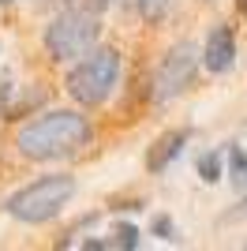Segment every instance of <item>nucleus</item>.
<instances>
[{
    "instance_id": "1",
    "label": "nucleus",
    "mask_w": 247,
    "mask_h": 251,
    "mask_svg": "<svg viewBox=\"0 0 247 251\" xmlns=\"http://www.w3.org/2000/svg\"><path fill=\"white\" fill-rule=\"evenodd\" d=\"M90 139H94V127L82 113L49 109V113L34 116L19 127L15 147L30 161H64V157H75L82 147H90Z\"/></svg>"
},
{
    "instance_id": "2",
    "label": "nucleus",
    "mask_w": 247,
    "mask_h": 251,
    "mask_svg": "<svg viewBox=\"0 0 247 251\" xmlns=\"http://www.w3.org/2000/svg\"><path fill=\"white\" fill-rule=\"evenodd\" d=\"M101 38V23L98 15L86 8H68V11H56L41 34L45 42V52H49L52 64H68V60H82L90 56L94 45Z\"/></svg>"
},
{
    "instance_id": "3",
    "label": "nucleus",
    "mask_w": 247,
    "mask_h": 251,
    "mask_svg": "<svg viewBox=\"0 0 247 251\" xmlns=\"http://www.w3.org/2000/svg\"><path fill=\"white\" fill-rule=\"evenodd\" d=\"M75 195V180L68 173H49V176L30 180L26 188H19L15 195H8L4 210H8L15 221H26V225H45L60 214Z\"/></svg>"
},
{
    "instance_id": "4",
    "label": "nucleus",
    "mask_w": 247,
    "mask_h": 251,
    "mask_svg": "<svg viewBox=\"0 0 247 251\" xmlns=\"http://www.w3.org/2000/svg\"><path fill=\"white\" fill-rule=\"evenodd\" d=\"M116 83H120V52H116L113 45H101V49H94L90 56H82L72 72H68V83L64 86H68V94H72L75 105L94 109V105L109 101Z\"/></svg>"
},
{
    "instance_id": "5",
    "label": "nucleus",
    "mask_w": 247,
    "mask_h": 251,
    "mask_svg": "<svg viewBox=\"0 0 247 251\" xmlns=\"http://www.w3.org/2000/svg\"><path fill=\"white\" fill-rule=\"evenodd\" d=\"M198 64H202V52H198L195 45H191V42H176L173 49L157 60L154 90H150V94H154V101L165 105V101H173V98H180L187 86L195 83Z\"/></svg>"
},
{
    "instance_id": "6",
    "label": "nucleus",
    "mask_w": 247,
    "mask_h": 251,
    "mask_svg": "<svg viewBox=\"0 0 247 251\" xmlns=\"http://www.w3.org/2000/svg\"><path fill=\"white\" fill-rule=\"evenodd\" d=\"M232 64H236V30L228 23H214L202 45V68L210 75H225Z\"/></svg>"
},
{
    "instance_id": "7",
    "label": "nucleus",
    "mask_w": 247,
    "mask_h": 251,
    "mask_svg": "<svg viewBox=\"0 0 247 251\" xmlns=\"http://www.w3.org/2000/svg\"><path fill=\"white\" fill-rule=\"evenodd\" d=\"M191 131L187 127H176V131H165V135L154 139V147H146V173H165L176 157L184 154Z\"/></svg>"
},
{
    "instance_id": "8",
    "label": "nucleus",
    "mask_w": 247,
    "mask_h": 251,
    "mask_svg": "<svg viewBox=\"0 0 247 251\" xmlns=\"http://www.w3.org/2000/svg\"><path fill=\"white\" fill-rule=\"evenodd\" d=\"M225 176L232 180V188H236V191L247 195V150L240 147V143L228 150V173H225Z\"/></svg>"
},
{
    "instance_id": "9",
    "label": "nucleus",
    "mask_w": 247,
    "mask_h": 251,
    "mask_svg": "<svg viewBox=\"0 0 247 251\" xmlns=\"http://www.w3.org/2000/svg\"><path fill=\"white\" fill-rule=\"evenodd\" d=\"M198 176H202V184H217V180L225 176V169H221V150H210V154L198 157Z\"/></svg>"
},
{
    "instance_id": "10",
    "label": "nucleus",
    "mask_w": 247,
    "mask_h": 251,
    "mask_svg": "<svg viewBox=\"0 0 247 251\" xmlns=\"http://www.w3.org/2000/svg\"><path fill=\"white\" fill-rule=\"evenodd\" d=\"M169 4H173V0H135V8H139V15H143L146 23H161L165 15H169Z\"/></svg>"
},
{
    "instance_id": "11",
    "label": "nucleus",
    "mask_w": 247,
    "mask_h": 251,
    "mask_svg": "<svg viewBox=\"0 0 247 251\" xmlns=\"http://www.w3.org/2000/svg\"><path fill=\"white\" fill-rule=\"evenodd\" d=\"M113 240H116V248H120V251H135V248H139V229H135L131 221H116Z\"/></svg>"
},
{
    "instance_id": "12",
    "label": "nucleus",
    "mask_w": 247,
    "mask_h": 251,
    "mask_svg": "<svg viewBox=\"0 0 247 251\" xmlns=\"http://www.w3.org/2000/svg\"><path fill=\"white\" fill-rule=\"evenodd\" d=\"M150 232H154V236H161V240H176V229H173V221L165 218V214H157V218L150 221Z\"/></svg>"
},
{
    "instance_id": "13",
    "label": "nucleus",
    "mask_w": 247,
    "mask_h": 251,
    "mask_svg": "<svg viewBox=\"0 0 247 251\" xmlns=\"http://www.w3.org/2000/svg\"><path fill=\"white\" fill-rule=\"evenodd\" d=\"M244 218H247V195H244L232 210H225V214H221V225H232V221H244Z\"/></svg>"
},
{
    "instance_id": "14",
    "label": "nucleus",
    "mask_w": 247,
    "mask_h": 251,
    "mask_svg": "<svg viewBox=\"0 0 247 251\" xmlns=\"http://www.w3.org/2000/svg\"><path fill=\"white\" fill-rule=\"evenodd\" d=\"M109 4H113V0H82V8H86V11H94V15H101V11L109 8Z\"/></svg>"
},
{
    "instance_id": "15",
    "label": "nucleus",
    "mask_w": 247,
    "mask_h": 251,
    "mask_svg": "<svg viewBox=\"0 0 247 251\" xmlns=\"http://www.w3.org/2000/svg\"><path fill=\"white\" fill-rule=\"evenodd\" d=\"M8 98H11V83L4 79V83H0V116L8 113Z\"/></svg>"
},
{
    "instance_id": "16",
    "label": "nucleus",
    "mask_w": 247,
    "mask_h": 251,
    "mask_svg": "<svg viewBox=\"0 0 247 251\" xmlns=\"http://www.w3.org/2000/svg\"><path fill=\"white\" fill-rule=\"evenodd\" d=\"M82 251H105L101 240H82Z\"/></svg>"
},
{
    "instance_id": "17",
    "label": "nucleus",
    "mask_w": 247,
    "mask_h": 251,
    "mask_svg": "<svg viewBox=\"0 0 247 251\" xmlns=\"http://www.w3.org/2000/svg\"><path fill=\"white\" fill-rule=\"evenodd\" d=\"M49 4H60V11H68V8H75V0H49Z\"/></svg>"
},
{
    "instance_id": "18",
    "label": "nucleus",
    "mask_w": 247,
    "mask_h": 251,
    "mask_svg": "<svg viewBox=\"0 0 247 251\" xmlns=\"http://www.w3.org/2000/svg\"><path fill=\"white\" fill-rule=\"evenodd\" d=\"M236 8H240V15H247V0H236Z\"/></svg>"
},
{
    "instance_id": "19",
    "label": "nucleus",
    "mask_w": 247,
    "mask_h": 251,
    "mask_svg": "<svg viewBox=\"0 0 247 251\" xmlns=\"http://www.w3.org/2000/svg\"><path fill=\"white\" fill-rule=\"evenodd\" d=\"M4 4H11V0H4Z\"/></svg>"
},
{
    "instance_id": "20",
    "label": "nucleus",
    "mask_w": 247,
    "mask_h": 251,
    "mask_svg": "<svg viewBox=\"0 0 247 251\" xmlns=\"http://www.w3.org/2000/svg\"><path fill=\"white\" fill-rule=\"evenodd\" d=\"M244 251H247V244H244Z\"/></svg>"
}]
</instances>
